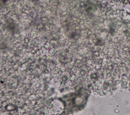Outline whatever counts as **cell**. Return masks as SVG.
<instances>
[{
  "label": "cell",
  "mask_w": 130,
  "mask_h": 115,
  "mask_svg": "<svg viewBox=\"0 0 130 115\" xmlns=\"http://www.w3.org/2000/svg\"><path fill=\"white\" fill-rule=\"evenodd\" d=\"M113 3L118 4V5H123L126 3L128 0H111Z\"/></svg>",
  "instance_id": "6da1fadb"
}]
</instances>
